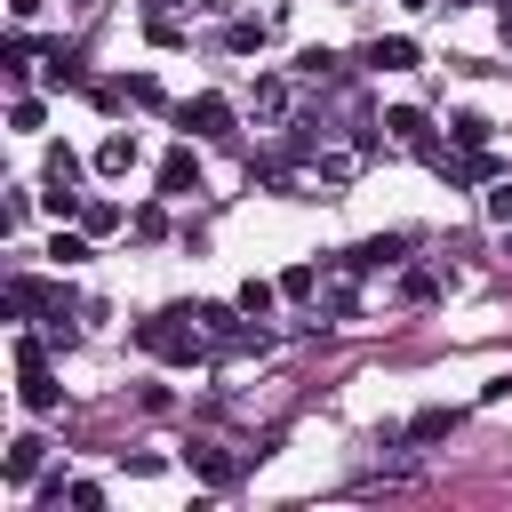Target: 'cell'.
Returning <instances> with one entry per match:
<instances>
[{
	"instance_id": "15",
	"label": "cell",
	"mask_w": 512,
	"mask_h": 512,
	"mask_svg": "<svg viewBox=\"0 0 512 512\" xmlns=\"http://www.w3.org/2000/svg\"><path fill=\"white\" fill-rule=\"evenodd\" d=\"M48 88H80V56L72 48H48Z\"/></svg>"
},
{
	"instance_id": "8",
	"label": "cell",
	"mask_w": 512,
	"mask_h": 512,
	"mask_svg": "<svg viewBox=\"0 0 512 512\" xmlns=\"http://www.w3.org/2000/svg\"><path fill=\"white\" fill-rule=\"evenodd\" d=\"M400 248H408L400 232H376V240H360V248L344 256V272H384V264H400Z\"/></svg>"
},
{
	"instance_id": "18",
	"label": "cell",
	"mask_w": 512,
	"mask_h": 512,
	"mask_svg": "<svg viewBox=\"0 0 512 512\" xmlns=\"http://www.w3.org/2000/svg\"><path fill=\"white\" fill-rule=\"evenodd\" d=\"M0 64L24 80V72H32V40H24V32H8V40H0Z\"/></svg>"
},
{
	"instance_id": "22",
	"label": "cell",
	"mask_w": 512,
	"mask_h": 512,
	"mask_svg": "<svg viewBox=\"0 0 512 512\" xmlns=\"http://www.w3.org/2000/svg\"><path fill=\"white\" fill-rule=\"evenodd\" d=\"M40 120H48L40 96H16V104H8V128H40Z\"/></svg>"
},
{
	"instance_id": "9",
	"label": "cell",
	"mask_w": 512,
	"mask_h": 512,
	"mask_svg": "<svg viewBox=\"0 0 512 512\" xmlns=\"http://www.w3.org/2000/svg\"><path fill=\"white\" fill-rule=\"evenodd\" d=\"M192 472H200L208 488H232V480H240V456H224V448H192Z\"/></svg>"
},
{
	"instance_id": "21",
	"label": "cell",
	"mask_w": 512,
	"mask_h": 512,
	"mask_svg": "<svg viewBox=\"0 0 512 512\" xmlns=\"http://www.w3.org/2000/svg\"><path fill=\"white\" fill-rule=\"evenodd\" d=\"M128 104H144V112H160L168 96H160V80H152V72H136V80H128Z\"/></svg>"
},
{
	"instance_id": "14",
	"label": "cell",
	"mask_w": 512,
	"mask_h": 512,
	"mask_svg": "<svg viewBox=\"0 0 512 512\" xmlns=\"http://www.w3.org/2000/svg\"><path fill=\"white\" fill-rule=\"evenodd\" d=\"M144 32H152V48H184V24H176L168 8H152V16H144Z\"/></svg>"
},
{
	"instance_id": "2",
	"label": "cell",
	"mask_w": 512,
	"mask_h": 512,
	"mask_svg": "<svg viewBox=\"0 0 512 512\" xmlns=\"http://www.w3.org/2000/svg\"><path fill=\"white\" fill-rule=\"evenodd\" d=\"M16 400H24L32 416H48V408L64 400V384L48 376V336H16Z\"/></svg>"
},
{
	"instance_id": "19",
	"label": "cell",
	"mask_w": 512,
	"mask_h": 512,
	"mask_svg": "<svg viewBox=\"0 0 512 512\" xmlns=\"http://www.w3.org/2000/svg\"><path fill=\"white\" fill-rule=\"evenodd\" d=\"M448 128H456V144H464V152H480V144H488V120H480V112H456Z\"/></svg>"
},
{
	"instance_id": "13",
	"label": "cell",
	"mask_w": 512,
	"mask_h": 512,
	"mask_svg": "<svg viewBox=\"0 0 512 512\" xmlns=\"http://www.w3.org/2000/svg\"><path fill=\"white\" fill-rule=\"evenodd\" d=\"M456 432V408H424V416H408V440H448Z\"/></svg>"
},
{
	"instance_id": "29",
	"label": "cell",
	"mask_w": 512,
	"mask_h": 512,
	"mask_svg": "<svg viewBox=\"0 0 512 512\" xmlns=\"http://www.w3.org/2000/svg\"><path fill=\"white\" fill-rule=\"evenodd\" d=\"M152 8H192V0H152Z\"/></svg>"
},
{
	"instance_id": "20",
	"label": "cell",
	"mask_w": 512,
	"mask_h": 512,
	"mask_svg": "<svg viewBox=\"0 0 512 512\" xmlns=\"http://www.w3.org/2000/svg\"><path fill=\"white\" fill-rule=\"evenodd\" d=\"M48 256H56V264H88V232H56Z\"/></svg>"
},
{
	"instance_id": "28",
	"label": "cell",
	"mask_w": 512,
	"mask_h": 512,
	"mask_svg": "<svg viewBox=\"0 0 512 512\" xmlns=\"http://www.w3.org/2000/svg\"><path fill=\"white\" fill-rule=\"evenodd\" d=\"M488 216H496V224H512V176H496V192H488Z\"/></svg>"
},
{
	"instance_id": "26",
	"label": "cell",
	"mask_w": 512,
	"mask_h": 512,
	"mask_svg": "<svg viewBox=\"0 0 512 512\" xmlns=\"http://www.w3.org/2000/svg\"><path fill=\"white\" fill-rule=\"evenodd\" d=\"M64 504H72V512H96V504H104V488H96V480H72V488H64Z\"/></svg>"
},
{
	"instance_id": "5",
	"label": "cell",
	"mask_w": 512,
	"mask_h": 512,
	"mask_svg": "<svg viewBox=\"0 0 512 512\" xmlns=\"http://www.w3.org/2000/svg\"><path fill=\"white\" fill-rule=\"evenodd\" d=\"M160 192H168V200H192V192H200V152H192V144H176V152L160 160Z\"/></svg>"
},
{
	"instance_id": "4",
	"label": "cell",
	"mask_w": 512,
	"mask_h": 512,
	"mask_svg": "<svg viewBox=\"0 0 512 512\" xmlns=\"http://www.w3.org/2000/svg\"><path fill=\"white\" fill-rule=\"evenodd\" d=\"M176 128H184V136H232V96H216V88L184 96V104H176Z\"/></svg>"
},
{
	"instance_id": "24",
	"label": "cell",
	"mask_w": 512,
	"mask_h": 512,
	"mask_svg": "<svg viewBox=\"0 0 512 512\" xmlns=\"http://www.w3.org/2000/svg\"><path fill=\"white\" fill-rule=\"evenodd\" d=\"M296 72H304V80H328V72H336V56H328V48H304V56H296Z\"/></svg>"
},
{
	"instance_id": "10",
	"label": "cell",
	"mask_w": 512,
	"mask_h": 512,
	"mask_svg": "<svg viewBox=\"0 0 512 512\" xmlns=\"http://www.w3.org/2000/svg\"><path fill=\"white\" fill-rule=\"evenodd\" d=\"M368 64H376V72H408V64H416V40H400V32H392V40H368Z\"/></svg>"
},
{
	"instance_id": "30",
	"label": "cell",
	"mask_w": 512,
	"mask_h": 512,
	"mask_svg": "<svg viewBox=\"0 0 512 512\" xmlns=\"http://www.w3.org/2000/svg\"><path fill=\"white\" fill-rule=\"evenodd\" d=\"M400 8H432V0H400Z\"/></svg>"
},
{
	"instance_id": "27",
	"label": "cell",
	"mask_w": 512,
	"mask_h": 512,
	"mask_svg": "<svg viewBox=\"0 0 512 512\" xmlns=\"http://www.w3.org/2000/svg\"><path fill=\"white\" fill-rule=\"evenodd\" d=\"M128 224H136V240H160V232H168V216H160V208H136Z\"/></svg>"
},
{
	"instance_id": "3",
	"label": "cell",
	"mask_w": 512,
	"mask_h": 512,
	"mask_svg": "<svg viewBox=\"0 0 512 512\" xmlns=\"http://www.w3.org/2000/svg\"><path fill=\"white\" fill-rule=\"evenodd\" d=\"M384 128H392V144H408V152H424V160H432V168L448 176V160H456V152H448V144L432 136V120H424L416 104H392V112H384Z\"/></svg>"
},
{
	"instance_id": "1",
	"label": "cell",
	"mask_w": 512,
	"mask_h": 512,
	"mask_svg": "<svg viewBox=\"0 0 512 512\" xmlns=\"http://www.w3.org/2000/svg\"><path fill=\"white\" fill-rule=\"evenodd\" d=\"M136 344L152 352V360H168V368H200L216 344H208V328H200V312H184V304H168V312H152V320H136Z\"/></svg>"
},
{
	"instance_id": "16",
	"label": "cell",
	"mask_w": 512,
	"mask_h": 512,
	"mask_svg": "<svg viewBox=\"0 0 512 512\" xmlns=\"http://www.w3.org/2000/svg\"><path fill=\"white\" fill-rule=\"evenodd\" d=\"M48 184H80V152L72 144H48Z\"/></svg>"
},
{
	"instance_id": "23",
	"label": "cell",
	"mask_w": 512,
	"mask_h": 512,
	"mask_svg": "<svg viewBox=\"0 0 512 512\" xmlns=\"http://www.w3.org/2000/svg\"><path fill=\"white\" fill-rule=\"evenodd\" d=\"M112 224H120L112 200H88V208H80V232H112Z\"/></svg>"
},
{
	"instance_id": "11",
	"label": "cell",
	"mask_w": 512,
	"mask_h": 512,
	"mask_svg": "<svg viewBox=\"0 0 512 512\" xmlns=\"http://www.w3.org/2000/svg\"><path fill=\"white\" fill-rule=\"evenodd\" d=\"M96 168H104V176H128V168H136V136H120V128H112V136L96 144Z\"/></svg>"
},
{
	"instance_id": "6",
	"label": "cell",
	"mask_w": 512,
	"mask_h": 512,
	"mask_svg": "<svg viewBox=\"0 0 512 512\" xmlns=\"http://www.w3.org/2000/svg\"><path fill=\"white\" fill-rule=\"evenodd\" d=\"M8 312H16V320H32V312L48 320V312H64V288H48V280H8Z\"/></svg>"
},
{
	"instance_id": "25",
	"label": "cell",
	"mask_w": 512,
	"mask_h": 512,
	"mask_svg": "<svg viewBox=\"0 0 512 512\" xmlns=\"http://www.w3.org/2000/svg\"><path fill=\"white\" fill-rule=\"evenodd\" d=\"M400 296H408V304H432V296H440V280H432V272H408V280H400Z\"/></svg>"
},
{
	"instance_id": "12",
	"label": "cell",
	"mask_w": 512,
	"mask_h": 512,
	"mask_svg": "<svg viewBox=\"0 0 512 512\" xmlns=\"http://www.w3.org/2000/svg\"><path fill=\"white\" fill-rule=\"evenodd\" d=\"M232 304H240L248 320H264V312L280 304V280H240V296H232Z\"/></svg>"
},
{
	"instance_id": "7",
	"label": "cell",
	"mask_w": 512,
	"mask_h": 512,
	"mask_svg": "<svg viewBox=\"0 0 512 512\" xmlns=\"http://www.w3.org/2000/svg\"><path fill=\"white\" fill-rule=\"evenodd\" d=\"M40 464H48V440H32V432H24V440H8L0 480H8V488H32V480H40Z\"/></svg>"
},
{
	"instance_id": "17",
	"label": "cell",
	"mask_w": 512,
	"mask_h": 512,
	"mask_svg": "<svg viewBox=\"0 0 512 512\" xmlns=\"http://www.w3.org/2000/svg\"><path fill=\"white\" fill-rule=\"evenodd\" d=\"M280 296H296V304L320 296V272H312V264H288V272H280Z\"/></svg>"
}]
</instances>
